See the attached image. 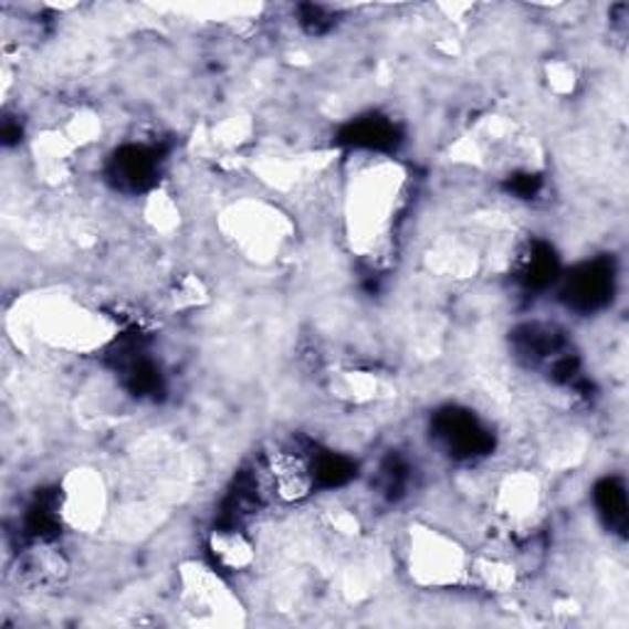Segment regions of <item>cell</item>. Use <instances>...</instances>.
I'll use <instances>...</instances> for the list:
<instances>
[{"label":"cell","instance_id":"1","mask_svg":"<svg viewBox=\"0 0 629 629\" xmlns=\"http://www.w3.org/2000/svg\"><path fill=\"white\" fill-rule=\"evenodd\" d=\"M436 438L450 455L472 460L492 448V436L465 408H445L436 416Z\"/></svg>","mask_w":629,"mask_h":629},{"label":"cell","instance_id":"3","mask_svg":"<svg viewBox=\"0 0 629 629\" xmlns=\"http://www.w3.org/2000/svg\"><path fill=\"white\" fill-rule=\"evenodd\" d=\"M158 178V156L146 146H124L112 160V180L126 192H143Z\"/></svg>","mask_w":629,"mask_h":629},{"label":"cell","instance_id":"2","mask_svg":"<svg viewBox=\"0 0 629 629\" xmlns=\"http://www.w3.org/2000/svg\"><path fill=\"white\" fill-rule=\"evenodd\" d=\"M615 289V271L612 263L605 259H595L566 275V285H563V297H566L568 307L580 313L600 311L612 297Z\"/></svg>","mask_w":629,"mask_h":629},{"label":"cell","instance_id":"5","mask_svg":"<svg viewBox=\"0 0 629 629\" xmlns=\"http://www.w3.org/2000/svg\"><path fill=\"white\" fill-rule=\"evenodd\" d=\"M518 279L526 289H546L558 279V259L551 247L532 244L518 259Z\"/></svg>","mask_w":629,"mask_h":629},{"label":"cell","instance_id":"7","mask_svg":"<svg viewBox=\"0 0 629 629\" xmlns=\"http://www.w3.org/2000/svg\"><path fill=\"white\" fill-rule=\"evenodd\" d=\"M301 23L307 32L319 35L329 28V15L325 13V8L319 6H301Z\"/></svg>","mask_w":629,"mask_h":629},{"label":"cell","instance_id":"4","mask_svg":"<svg viewBox=\"0 0 629 629\" xmlns=\"http://www.w3.org/2000/svg\"><path fill=\"white\" fill-rule=\"evenodd\" d=\"M396 126L384 116H364L349 124L342 134V140L349 143L352 148L361 150H391L396 148Z\"/></svg>","mask_w":629,"mask_h":629},{"label":"cell","instance_id":"6","mask_svg":"<svg viewBox=\"0 0 629 629\" xmlns=\"http://www.w3.org/2000/svg\"><path fill=\"white\" fill-rule=\"evenodd\" d=\"M595 504H598V512L605 518V524L612 528V532H625L627 526V496L620 480L607 478L598 484L595 490Z\"/></svg>","mask_w":629,"mask_h":629}]
</instances>
